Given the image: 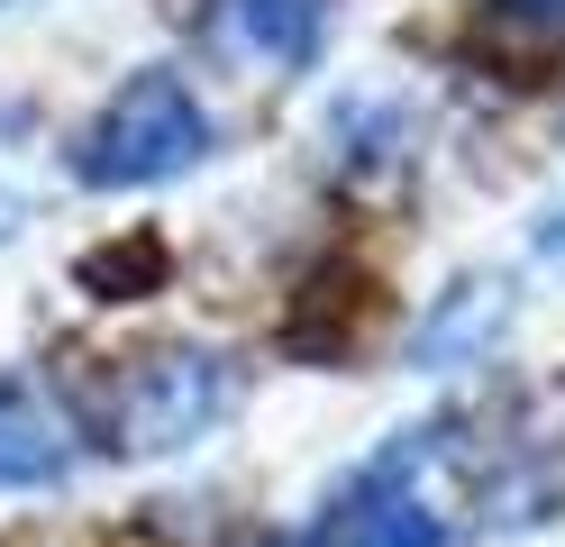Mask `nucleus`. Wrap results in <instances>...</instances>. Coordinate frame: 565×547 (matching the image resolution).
Wrapping results in <instances>:
<instances>
[{
  "mask_svg": "<svg viewBox=\"0 0 565 547\" xmlns=\"http://www.w3.org/2000/svg\"><path fill=\"white\" fill-rule=\"evenodd\" d=\"M210 156V119L183 73H128V83L110 92V109L83 128L74 146V173L92 182V192H137V182H173L192 173Z\"/></svg>",
  "mask_w": 565,
  "mask_h": 547,
  "instance_id": "nucleus-1",
  "label": "nucleus"
},
{
  "mask_svg": "<svg viewBox=\"0 0 565 547\" xmlns=\"http://www.w3.org/2000/svg\"><path fill=\"white\" fill-rule=\"evenodd\" d=\"M228 375L210 365L201 347H164V356H128L110 383H100V429L110 448L128 456H164V448H192V438L220 420Z\"/></svg>",
  "mask_w": 565,
  "mask_h": 547,
  "instance_id": "nucleus-2",
  "label": "nucleus"
},
{
  "mask_svg": "<svg viewBox=\"0 0 565 547\" xmlns=\"http://www.w3.org/2000/svg\"><path fill=\"white\" fill-rule=\"evenodd\" d=\"M411 465H419V448L402 438V448L383 465H365L356 493H347L310 538H292V547H447V520L411 493Z\"/></svg>",
  "mask_w": 565,
  "mask_h": 547,
  "instance_id": "nucleus-3",
  "label": "nucleus"
},
{
  "mask_svg": "<svg viewBox=\"0 0 565 547\" xmlns=\"http://www.w3.org/2000/svg\"><path fill=\"white\" fill-rule=\"evenodd\" d=\"M228 28L274 64H301L329 28V0H228Z\"/></svg>",
  "mask_w": 565,
  "mask_h": 547,
  "instance_id": "nucleus-4",
  "label": "nucleus"
},
{
  "mask_svg": "<svg viewBox=\"0 0 565 547\" xmlns=\"http://www.w3.org/2000/svg\"><path fill=\"white\" fill-rule=\"evenodd\" d=\"M83 283L100 292V302H137V292L164 283V246H156L147 229H137V238H110V246L83 255Z\"/></svg>",
  "mask_w": 565,
  "mask_h": 547,
  "instance_id": "nucleus-5",
  "label": "nucleus"
},
{
  "mask_svg": "<svg viewBox=\"0 0 565 547\" xmlns=\"http://www.w3.org/2000/svg\"><path fill=\"white\" fill-rule=\"evenodd\" d=\"M64 474V438L46 420H0V484L28 493V484H55Z\"/></svg>",
  "mask_w": 565,
  "mask_h": 547,
  "instance_id": "nucleus-6",
  "label": "nucleus"
},
{
  "mask_svg": "<svg viewBox=\"0 0 565 547\" xmlns=\"http://www.w3.org/2000/svg\"><path fill=\"white\" fill-rule=\"evenodd\" d=\"M483 19L511 36V55H547L565 36V0H483Z\"/></svg>",
  "mask_w": 565,
  "mask_h": 547,
  "instance_id": "nucleus-7",
  "label": "nucleus"
}]
</instances>
